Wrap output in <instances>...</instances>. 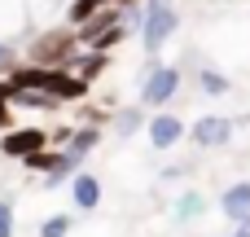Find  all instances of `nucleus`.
Listing matches in <instances>:
<instances>
[{
    "label": "nucleus",
    "mask_w": 250,
    "mask_h": 237,
    "mask_svg": "<svg viewBox=\"0 0 250 237\" xmlns=\"http://www.w3.org/2000/svg\"><path fill=\"white\" fill-rule=\"evenodd\" d=\"M13 229H18V220H13V202L0 198V237H13Z\"/></svg>",
    "instance_id": "21"
},
{
    "label": "nucleus",
    "mask_w": 250,
    "mask_h": 237,
    "mask_svg": "<svg viewBox=\"0 0 250 237\" xmlns=\"http://www.w3.org/2000/svg\"><path fill=\"white\" fill-rule=\"evenodd\" d=\"M180 92V70L167 62H149L141 75V106H167Z\"/></svg>",
    "instance_id": "4"
},
{
    "label": "nucleus",
    "mask_w": 250,
    "mask_h": 237,
    "mask_svg": "<svg viewBox=\"0 0 250 237\" xmlns=\"http://www.w3.org/2000/svg\"><path fill=\"white\" fill-rule=\"evenodd\" d=\"M70 70L92 84V79H101V75L110 70V53H105V48H79V53L70 57Z\"/></svg>",
    "instance_id": "14"
},
{
    "label": "nucleus",
    "mask_w": 250,
    "mask_h": 237,
    "mask_svg": "<svg viewBox=\"0 0 250 237\" xmlns=\"http://www.w3.org/2000/svg\"><path fill=\"white\" fill-rule=\"evenodd\" d=\"M18 62H22V53H18V40H0V75H9Z\"/></svg>",
    "instance_id": "20"
},
{
    "label": "nucleus",
    "mask_w": 250,
    "mask_h": 237,
    "mask_svg": "<svg viewBox=\"0 0 250 237\" xmlns=\"http://www.w3.org/2000/svg\"><path fill=\"white\" fill-rule=\"evenodd\" d=\"M79 31V48H119L123 40H127V26H123V18H119V4H105V9H97L88 22H79L75 26Z\"/></svg>",
    "instance_id": "3"
},
{
    "label": "nucleus",
    "mask_w": 250,
    "mask_h": 237,
    "mask_svg": "<svg viewBox=\"0 0 250 237\" xmlns=\"http://www.w3.org/2000/svg\"><path fill=\"white\" fill-rule=\"evenodd\" d=\"M101 123H79V128H70V136H66V145H62V167H70V172H79L83 163H88V154L101 145Z\"/></svg>",
    "instance_id": "6"
},
{
    "label": "nucleus",
    "mask_w": 250,
    "mask_h": 237,
    "mask_svg": "<svg viewBox=\"0 0 250 237\" xmlns=\"http://www.w3.org/2000/svg\"><path fill=\"white\" fill-rule=\"evenodd\" d=\"M44 92L62 106H83L88 101V92H92V84L83 79V75H75L70 66H48V79H44Z\"/></svg>",
    "instance_id": "5"
},
{
    "label": "nucleus",
    "mask_w": 250,
    "mask_h": 237,
    "mask_svg": "<svg viewBox=\"0 0 250 237\" xmlns=\"http://www.w3.org/2000/svg\"><path fill=\"white\" fill-rule=\"evenodd\" d=\"M198 88H202V97H229V92H233L229 75L215 70V66H202V70H198Z\"/></svg>",
    "instance_id": "16"
},
{
    "label": "nucleus",
    "mask_w": 250,
    "mask_h": 237,
    "mask_svg": "<svg viewBox=\"0 0 250 237\" xmlns=\"http://www.w3.org/2000/svg\"><path fill=\"white\" fill-rule=\"evenodd\" d=\"M9 110H13V106H9V101H0V132L9 128Z\"/></svg>",
    "instance_id": "24"
},
{
    "label": "nucleus",
    "mask_w": 250,
    "mask_h": 237,
    "mask_svg": "<svg viewBox=\"0 0 250 237\" xmlns=\"http://www.w3.org/2000/svg\"><path fill=\"white\" fill-rule=\"evenodd\" d=\"M70 202H75L79 211H97V207H101V180H97L92 172H75V176H70Z\"/></svg>",
    "instance_id": "13"
},
{
    "label": "nucleus",
    "mask_w": 250,
    "mask_h": 237,
    "mask_svg": "<svg viewBox=\"0 0 250 237\" xmlns=\"http://www.w3.org/2000/svg\"><path fill=\"white\" fill-rule=\"evenodd\" d=\"M176 31H180V4L176 0H145L141 4V40H145V53H163Z\"/></svg>",
    "instance_id": "2"
},
{
    "label": "nucleus",
    "mask_w": 250,
    "mask_h": 237,
    "mask_svg": "<svg viewBox=\"0 0 250 237\" xmlns=\"http://www.w3.org/2000/svg\"><path fill=\"white\" fill-rule=\"evenodd\" d=\"M171 215H176L180 224H193V220H202V215H207V198H202L198 189H185V194H176V198H171Z\"/></svg>",
    "instance_id": "15"
},
{
    "label": "nucleus",
    "mask_w": 250,
    "mask_h": 237,
    "mask_svg": "<svg viewBox=\"0 0 250 237\" xmlns=\"http://www.w3.org/2000/svg\"><path fill=\"white\" fill-rule=\"evenodd\" d=\"M105 123H110V132L119 136V141H127V136H136V132H145V106H110V114H105Z\"/></svg>",
    "instance_id": "12"
},
{
    "label": "nucleus",
    "mask_w": 250,
    "mask_h": 237,
    "mask_svg": "<svg viewBox=\"0 0 250 237\" xmlns=\"http://www.w3.org/2000/svg\"><path fill=\"white\" fill-rule=\"evenodd\" d=\"M145 136H149V150H176V145L189 136V128H185V119H180V114L158 110V114H149Z\"/></svg>",
    "instance_id": "8"
},
{
    "label": "nucleus",
    "mask_w": 250,
    "mask_h": 237,
    "mask_svg": "<svg viewBox=\"0 0 250 237\" xmlns=\"http://www.w3.org/2000/svg\"><path fill=\"white\" fill-rule=\"evenodd\" d=\"M220 215H224L229 224L250 220V180H233V185L220 194Z\"/></svg>",
    "instance_id": "10"
},
{
    "label": "nucleus",
    "mask_w": 250,
    "mask_h": 237,
    "mask_svg": "<svg viewBox=\"0 0 250 237\" xmlns=\"http://www.w3.org/2000/svg\"><path fill=\"white\" fill-rule=\"evenodd\" d=\"M31 31L26 0H0V40H22Z\"/></svg>",
    "instance_id": "11"
},
{
    "label": "nucleus",
    "mask_w": 250,
    "mask_h": 237,
    "mask_svg": "<svg viewBox=\"0 0 250 237\" xmlns=\"http://www.w3.org/2000/svg\"><path fill=\"white\" fill-rule=\"evenodd\" d=\"M0 101H13V79L0 75Z\"/></svg>",
    "instance_id": "22"
},
{
    "label": "nucleus",
    "mask_w": 250,
    "mask_h": 237,
    "mask_svg": "<svg viewBox=\"0 0 250 237\" xmlns=\"http://www.w3.org/2000/svg\"><path fill=\"white\" fill-rule=\"evenodd\" d=\"M233 119H224V114H202L193 128H189V141L198 145V150H224L229 141H233Z\"/></svg>",
    "instance_id": "9"
},
{
    "label": "nucleus",
    "mask_w": 250,
    "mask_h": 237,
    "mask_svg": "<svg viewBox=\"0 0 250 237\" xmlns=\"http://www.w3.org/2000/svg\"><path fill=\"white\" fill-rule=\"evenodd\" d=\"M22 167H26V172H35V176H44V172H53V167H62V150H53V145H44V150H35V154H26V158H22Z\"/></svg>",
    "instance_id": "17"
},
{
    "label": "nucleus",
    "mask_w": 250,
    "mask_h": 237,
    "mask_svg": "<svg viewBox=\"0 0 250 237\" xmlns=\"http://www.w3.org/2000/svg\"><path fill=\"white\" fill-rule=\"evenodd\" d=\"M48 145V132L40 128V123H22V128H4V136H0V154L4 158H26V154H35V150H44Z\"/></svg>",
    "instance_id": "7"
},
{
    "label": "nucleus",
    "mask_w": 250,
    "mask_h": 237,
    "mask_svg": "<svg viewBox=\"0 0 250 237\" xmlns=\"http://www.w3.org/2000/svg\"><path fill=\"white\" fill-rule=\"evenodd\" d=\"M224 237H250V220H237V224H233Z\"/></svg>",
    "instance_id": "23"
},
{
    "label": "nucleus",
    "mask_w": 250,
    "mask_h": 237,
    "mask_svg": "<svg viewBox=\"0 0 250 237\" xmlns=\"http://www.w3.org/2000/svg\"><path fill=\"white\" fill-rule=\"evenodd\" d=\"M105 4H114V0H66V13H62V22H70V26H79V22H88L97 9H105Z\"/></svg>",
    "instance_id": "18"
},
{
    "label": "nucleus",
    "mask_w": 250,
    "mask_h": 237,
    "mask_svg": "<svg viewBox=\"0 0 250 237\" xmlns=\"http://www.w3.org/2000/svg\"><path fill=\"white\" fill-rule=\"evenodd\" d=\"M70 229H75V215L70 211H57V215H48L40 224V237H70Z\"/></svg>",
    "instance_id": "19"
},
{
    "label": "nucleus",
    "mask_w": 250,
    "mask_h": 237,
    "mask_svg": "<svg viewBox=\"0 0 250 237\" xmlns=\"http://www.w3.org/2000/svg\"><path fill=\"white\" fill-rule=\"evenodd\" d=\"M79 53V31L70 22H53V26H31L22 62L35 66H70V57Z\"/></svg>",
    "instance_id": "1"
}]
</instances>
